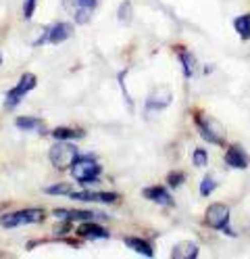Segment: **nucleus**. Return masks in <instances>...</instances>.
<instances>
[{"label": "nucleus", "instance_id": "1", "mask_svg": "<svg viewBox=\"0 0 250 259\" xmlns=\"http://www.w3.org/2000/svg\"><path fill=\"white\" fill-rule=\"evenodd\" d=\"M48 159L57 169H71V165L79 159V151L71 142L57 140L48 151Z\"/></svg>", "mask_w": 250, "mask_h": 259}, {"label": "nucleus", "instance_id": "2", "mask_svg": "<svg viewBox=\"0 0 250 259\" xmlns=\"http://www.w3.org/2000/svg\"><path fill=\"white\" fill-rule=\"evenodd\" d=\"M100 174H103V165L98 163V161L94 157H79L75 163L71 165V176H73V180L77 184H83V186H88L92 182H98V178Z\"/></svg>", "mask_w": 250, "mask_h": 259}, {"label": "nucleus", "instance_id": "3", "mask_svg": "<svg viewBox=\"0 0 250 259\" xmlns=\"http://www.w3.org/2000/svg\"><path fill=\"white\" fill-rule=\"evenodd\" d=\"M44 209L40 207H29V209H19V211H11L0 218V226L3 228H17V226H27V224H40L44 222Z\"/></svg>", "mask_w": 250, "mask_h": 259}, {"label": "nucleus", "instance_id": "4", "mask_svg": "<svg viewBox=\"0 0 250 259\" xmlns=\"http://www.w3.org/2000/svg\"><path fill=\"white\" fill-rule=\"evenodd\" d=\"M194 123L198 127L200 136H203L207 142H211V144H223L225 142V130L217 119L203 115V113H194Z\"/></svg>", "mask_w": 250, "mask_h": 259}, {"label": "nucleus", "instance_id": "5", "mask_svg": "<svg viewBox=\"0 0 250 259\" xmlns=\"http://www.w3.org/2000/svg\"><path fill=\"white\" fill-rule=\"evenodd\" d=\"M36 84H38L36 75H33V73H23L19 77V82H17V86L7 92V96H5V109L7 111L17 109L21 105V101L25 99V94H29L33 88H36Z\"/></svg>", "mask_w": 250, "mask_h": 259}, {"label": "nucleus", "instance_id": "6", "mask_svg": "<svg viewBox=\"0 0 250 259\" xmlns=\"http://www.w3.org/2000/svg\"><path fill=\"white\" fill-rule=\"evenodd\" d=\"M205 224L213 230H219L225 232L227 236H236V232L231 230L229 226V207L223 203H213L207 209V215H205Z\"/></svg>", "mask_w": 250, "mask_h": 259}, {"label": "nucleus", "instance_id": "7", "mask_svg": "<svg viewBox=\"0 0 250 259\" xmlns=\"http://www.w3.org/2000/svg\"><path fill=\"white\" fill-rule=\"evenodd\" d=\"M65 11L75 19V23L86 25L98 7V0H63Z\"/></svg>", "mask_w": 250, "mask_h": 259}, {"label": "nucleus", "instance_id": "8", "mask_svg": "<svg viewBox=\"0 0 250 259\" xmlns=\"http://www.w3.org/2000/svg\"><path fill=\"white\" fill-rule=\"evenodd\" d=\"M73 34V25L71 23H65V21H59V23H53L50 27L44 29V34L33 42V46H42V44H61L65 40H69Z\"/></svg>", "mask_w": 250, "mask_h": 259}, {"label": "nucleus", "instance_id": "9", "mask_svg": "<svg viewBox=\"0 0 250 259\" xmlns=\"http://www.w3.org/2000/svg\"><path fill=\"white\" fill-rule=\"evenodd\" d=\"M53 215L59 222H88V220H109L105 213L83 211V209H55Z\"/></svg>", "mask_w": 250, "mask_h": 259}, {"label": "nucleus", "instance_id": "10", "mask_svg": "<svg viewBox=\"0 0 250 259\" xmlns=\"http://www.w3.org/2000/svg\"><path fill=\"white\" fill-rule=\"evenodd\" d=\"M69 199L73 201H83V203H117L119 194L117 192H107V190H81V192H71Z\"/></svg>", "mask_w": 250, "mask_h": 259}, {"label": "nucleus", "instance_id": "11", "mask_svg": "<svg viewBox=\"0 0 250 259\" xmlns=\"http://www.w3.org/2000/svg\"><path fill=\"white\" fill-rule=\"evenodd\" d=\"M75 234L79 238H86V240H98V238H111L109 230H105L103 226H98L94 220H88V222H81L77 226Z\"/></svg>", "mask_w": 250, "mask_h": 259}, {"label": "nucleus", "instance_id": "12", "mask_svg": "<svg viewBox=\"0 0 250 259\" xmlns=\"http://www.w3.org/2000/svg\"><path fill=\"white\" fill-rule=\"evenodd\" d=\"M171 90L167 88V86H161L159 90H155L153 94L148 96V101H146V109L148 111H161V109H165V107H169V103H171Z\"/></svg>", "mask_w": 250, "mask_h": 259}, {"label": "nucleus", "instance_id": "13", "mask_svg": "<svg viewBox=\"0 0 250 259\" xmlns=\"http://www.w3.org/2000/svg\"><path fill=\"white\" fill-rule=\"evenodd\" d=\"M225 163L229 167H233V169H246L250 165V157H248V153L244 149H240V147L233 144V147H229L225 151Z\"/></svg>", "mask_w": 250, "mask_h": 259}, {"label": "nucleus", "instance_id": "14", "mask_svg": "<svg viewBox=\"0 0 250 259\" xmlns=\"http://www.w3.org/2000/svg\"><path fill=\"white\" fill-rule=\"evenodd\" d=\"M142 194L148 199V201H153V203H159V205H173V199H171V194L167 188L163 186H150V188H144Z\"/></svg>", "mask_w": 250, "mask_h": 259}, {"label": "nucleus", "instance_id": "15", "mask_svg": "<svg viewBox=\"0 0 250 259\" xmlns=\"http://www.w3.org/2000/svg\"><path fill=\"white\" fill-rule=\"evenodd\" d=\"M173 259H196L198 257V245L192 240H181L171 251Z\"/></svg>", "mask_w": 250, "mask_h": 259}, {"label": "nucleus", "instance_id": "16", "mask_svg": "<svg viewBox=\"0 0 250 259\" xmlns=\"http://www.w3.org/2000/svg\"><path fill=\"white\" fill-rule=\"evenodd\" d=\"M123 242L131 249V251H136L138 255H144V257H153L155 255V251H153V245H150L148 240H144V238H136V236H127V238H123Z\"/></svg>", "mask_w": 250, "mask_h": 259}, {"label": "nucleus", "instance_id": "17", "mask_svg": "<svg viewBox=\"0 0 250 259\" xmlns=\"http://www.w3.org/2000/svg\"><path fill=\"white\" fill-rule=\"evenodd\" d=\"M15 125L25 132H44V121L38 117H17Z\"/></svg>", "mask_w": 250, "mask_h": 259}, {"label": "nucleus", "instance_id": "18", "mask_svg": "<svg viewBox=\"0 0 250 259\" xmlns=\"http://www.w3.org/2000/svg\"><path fill=\"white\" fill-rule=\"evenodd\" d=\"M177 57H179V61H181V65H183V75L192 77V75L196 73V61H194L192 53H188L186 48H177Z\"/></svg>", "mask_w": 250, "mask_h": 259}, {"label": "nucleus", "instance_id": "19", "mask_svg": "<svg viewBox=\"0 0 250 259\" xmlns=\"http://www.w3.org/2000/svg\"><path fill=\"white\" fill-rule=\"evenodd\" d=\"M53 136L55 140H75V138H83V130H75V127H57L53 130Z\"/></svg>", "mask_w": 250, "mask_h": 259}, {"label": "nucleus", "instance_id": "20", "mask_svg": "<svg viewBox=\"0 0 250 259\" xmlns=\"http://www.w3.org/2000/svg\"><path fill=\"white\" fill-rule=\"evenodd\" d=\"M233 29H236V34L242 40H250V13L236 17V21H233Z\"/></svg>", "mask_w": 250, "mask_h": 259}, {"label": "nucleus", "instance_id": "21", "mask_svg": "<svg viewBox=\"0 0 250 259\" xmlns=\"http://www.w3.org/2000/svg\"><path fill=\"white\" fill-rule=\"evenodd\" d=\"M131 17H133V7L129 0H125V3L119 5V11H117V19H119L121 25H129L131 23Z\"/></svg>", "mask_w": 250, "mask_h": 259}, {"label": "nucleus", "instance_id": "22", "mask_svg": "<svg viewBox=\"0 0 250 259\" xmlns=\"http://www.w3.org/2000/svg\"><path fill=\"white\" fill-rule=\"evenodd\" d=\"M44 192L46 194H63V197H69V194L73 192V188H71V184H53V186H48V188H44Z\"/></svg>", "mask_w": 250, "mask_h": 259}, {"label": "nucleus", "instance_id": "23", "mask_svg": "<svg viewBox=\"0 0 250 259\" xmlns=\"http://www.w3.org/2000/svg\"><path fill=\"white\" fill-rule=\"evenodd\" d=\"M192 163H194L196 167H205V165L209 163V155H207V151H205V149H196V151L192 153Z\"/></svg>", "mask_w": 250, "mask_h": 259}, {"label": "nucleus", "instance_id": "24", "mask_svg": "<svg viewBox=\"0 0 250 259\" xmlns=\"http://www.w3.org/2000/svg\"><path fill=\"white\" fill-rule=\"evenodd\" d=\"M215 188H217V182L213 180L211 176L203 178V184H200V197H209V194H213Z\"/></svg>", "mask_w": 250, "mask_h": 259}, {"label": "nucleus", "instance_id": "25", "mask_svg": "<svg viewBox=\"0 0 250 259\" xmlns=\"http://www.w3.org/2000/svg\"><path fill=\"white\" fill-rule=\"evenodd\" d=\"M183 182H186V174H183V171H171L169 176H167V184H169L171 188H177Z\"/></svg>", "mask_w": 250, "mask_h": 259}, {"label": "nucleus", "instance_id": "26", "mask_svg": "<svg viewBox=\"0 0 250 259\" xmlns=\"http://www.w3.org/2000/svg\"><path fill=\"white\" fill-rule=\"evenodd\" d=\"M36 5H38V0H25V5H23V19H31L33 11H36Z\"/></svg>", "mask_w": 250, "mask_h": 259}, {"label": "nucleus", "instance_id": "27", "mask_svg": "<svg viewBox=\"0 0 250 259\" xmlns=\"http://www.w3.org/2000/svg\"><path fill=\"white\" fill-rule=\"evenodd\" d=\"M71 226H73V222H63L61 226H57V228H55V234H67L71 230Z\"/></svg>", "mask_w": 250, "mask_h": 259}, {"label": "nucleus", "instance_id": "28", "mask_svg": "<svg viewBox=\"0 0 250 259\" xmlns=\"http://www.w3.org/2000/svg\"><path fill=\"white\" fill-rule=\"evenodd\" d=\"M0 67H3V53H0Z\"/></svg>", "mask_w": 250, "mask_h": 259}]
</instances>
